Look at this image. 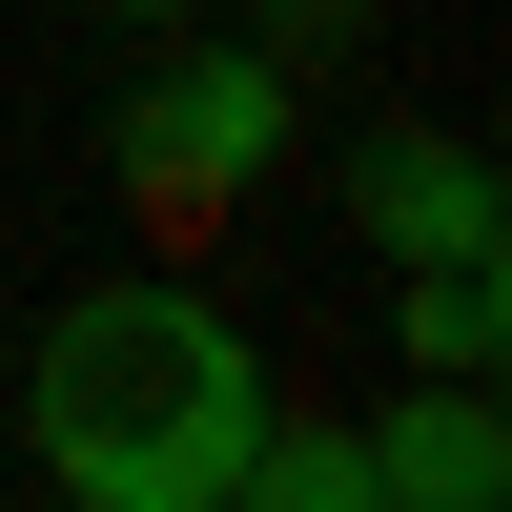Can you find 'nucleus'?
<instances>
[{
  "label": "nucleus",
  "instance_id": "obj_1",
  "mask_svg": "<svg viewBox=\"0 0 512 512\" xmlns=\"http://www.w3.org/2000/svg\"><path fill=\"white\" fill-rule=\"evenodd\" d=\"M246 431H267V349L205 287H82L21 369V451L82 512H226Z\"/></svg>",
  "mask_w": 512,
  "mask_h": 512
},
{
  "label": "nucleus",
  "instance_id": "obj_2",
  "mask_svg": "<svg viewBox=\"0 0 512 512\" xmlns=\"http://www.w3.org/2000/svg\"><path fill=\"white\" fill-rule=\"evenodd\" d=\"M267 164H287V62L267 41H185V62H144L123 123H103V185H123L144 246H226Z\"/></svg>",
  "mask_w": 512,
  "mask_h": 512
},
{
  "label": "nucleus",
  "instance_id": "obj_3",
  "mask_svg": "<svg viewBox=\"0 0 512 512\" xmlns=\"http://www.w3.org/2000/svg\"><path fill=\"white\" fill-rule=\"evenodd\" d=\"M349 451H369V492H390V512H492V492H512L492 369H410V410H390V431H349Z\"/></svg>",
  "mask_w": 512,
  "mask_h": 512
},
{
  "label": "nucleus",
  "instance_id": "obj_4",
  "mask_svg": "<svg viewBox=\"0 0 512 512\" xmlns=\"http://www.w3.org/2000/svg\"><path fill=\"white\" fill-rule=\"evenodd\" d=\"M349 226L390 246V267H431V246H512V226H492V164L431 144V123H369V144H349Z\"/></svg>",
  "mask_w": 512,
  "mask_h": 512
},
{
  "label": "nucleus",
  "instance_id": "obj_5",
  "mask_svg": "<svg viewBox=\"0 0 512 512\" xmlns=\"http://www.w3.org/2000/svg\"><path fill=\"white\" fill-rule=\"evenodd\" d=\"M390 349H410V369H492V349H512V246H431L410 308H390Z\"/></svg>",
  "mask_w": 512,
  "mask_h": 512
},
{
  "label": "nucleus",
  "instance_id": "obj_6",
  "mask_svg": "<svg viewBox=\"0 0 512 512\" xmlns=\"http://www.w3.org/2000/svg\"><path fill=\"white\" fill-rule=\"evenodd\" d=\"M103 21H185V0H103Z\"/></svg>",
  "mask_w": 512,
  "mask_h": 512
}]
</instances>
